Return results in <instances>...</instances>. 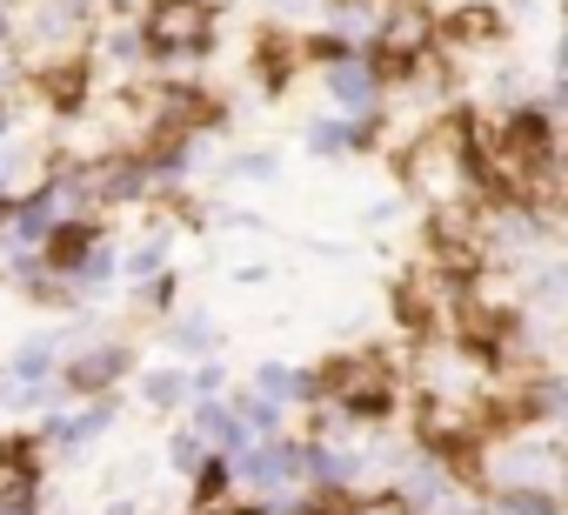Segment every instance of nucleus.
Returning <instances> with one entry per match:
<instances>
[{"label": "nucleus", "instance_id": "nucleus-1", "mask_svg": "<svg viewBox=\"0 0 568 515\" xmlns=\"http://www.w3.org/2000/svg\"><path fill=\"white\" fill-rule=\"evenodd\" d=\"M402 181L428 201V208H475L481 194V161L468 148L462 121H435L402 148Z\"/></svg>", "mask_w": 568, "mask_h": 515}, {"label": "nucleus", "instance_id": "nucleus-2", "mask_svg": "<svg viewBox=\"0 0 568 515\" xmlns=\"http://www.w3.org/2000/svg\"><path fill=\"white\" fill-rule=\"evenodd\" d=\"M315 388H322V402H342V408H355V415H382V408L395 402V368H388L375 349H355V355H335V362L315 375Z\"/></svg>", "mask_w": 568, "mask_h": 515}, {"label": "nucleus", "instance_id": "nucleus-3", "mask_svg": "<svg viewBox=\"0 0 568 515\" xmlns=\"http://www.w3.org/2000/svg\"><path fill=\"white\" fill-rule=\"evenodd\" d=\"M148 54H201L214 41V0H148Z\"/></svg>", "mask_w": 568, "mask_h": 515}, {"label": "nucleus", "instance_id": "nucleus-4", "mask_svg": "<svg viewBox=\"0 0 568 515\" xmlns=\"http://www.w3.org/2000/svg\"><path fill=\"white\" fill-rule=\"evenodd\" d=\"M322 88H328V101H335V114H348V121H382V101H388V81L375 74V61L368 54H335V61H322Z\"/></svg>", "mask_w": 568, "mask_h": 515}, {"label": "nucleus", "instance_id": "nucleus-5", "mask_svg": "<svg viewBox=\"0 0 568 515\" xmlns=\"http://www.w3.org/2000/svg\"><path fill=\"white\" fill-rule=\"evenodd\" d=\"M28 34H34V48H81L94 34V0H41Z\"/></svg>", "mask_w": 568, "mask_h": 515}, {"label": "nucleus", "instance_id": "nucleus-6", "mask_svg": "<svg viewBox=\"0 0 568 515\" xmlns=\"http://www.w3.org/2000/svg\"><path fill=\"white\" fill-rule=\"evenodd\" d=\"M34 495H41V455H34V442L0 435V508H8V502H34Z\"/></svg>", "mask_w": 568, "mask_h": 515}, {"label": "nucleus", "instance_id": "nucleus-7", "mask_svg": "<svg viewBox=\"0 0 568 515\" xmlns=\"http://www.w3.org/2000/svg\"><path fill=\"white\" fill-rule=\"evenodd\" d=\"M121 368H128V349H121V342H94V349H81V355L68 362V388H74V395H101V388L121 382Z\"/></svg>", "mask_w": 568, "mask_h": 515}, {"label": "nucleus", "instance_id": "nucleus-8", "mask_svg": "<svg viewBox=\"0 0 568 515\" xmlns=\"http://www.w3.org/2000/svg\"><path fill=\"white\" fill-rule=\"evenodd\" d=\"M34 81H41V94L54 108H81L88 101V61H74V54H54L48 68H34Z\"/></svg>", "mask_w": 568, "mask_h": 515}, {"label": "nucleus", "instance_id": "nucleus-9", "mask_svg": "<svg viewBox=\"0 0 568 515\" xmlns=\"http://www.w3.org/2000/svg\"><path fill=\"white\" fill-rule=\"evenodd\" d=\"M302 141H308V154H348L355 141H368V128L348 121V114H315V121L302 128Z\"/></svg>", "mask_w": 568, "mask_h": 515}, {"label": "nucleus", "instance_id": "nucleus-10", "mask_svg": "<svg viewBox=\"0 0 568 515\" xmlns=\"http://www.w3.org/2000/svg\"><path fill=\"white\" fill-rule=\"evenodd\" d=\"M114 275H121V254H114L108 241H94V248L81 254V262L68 269V282H74L81 295H108V289H114Z\"/></svg>", "mask_w": 568, "mask_h": 515}, {"label": "nucleus", "instance_id": "nucleus-11", "mask_svg": "<svg viewBox=\"0 0 568 515\" xmlns=\"http://www.w3.org/2000/svg\"><path fill=\"white\" fill-rule=\"evenodd\" d=\"M455 48H488L495 34H501V21H495V8H481V0H475V8H455L448 14V28H442Z\"/></svg>", "mask_w": 568, "mask_h": 515}, {"label": "nucleus", "instance_id": "nucleus-12", "mask_svg": "<svg viewBox=\"0 0 568 515\" xmlns=\"http://www.w3.org/2000/svg\"><path fill=\"white\" fill-rule=\"evenodd\" d=\"M302 61H308V41H288V34L261 41V81H267V88H281V81H288Z\"/></svg>", "mask_w": 568, "mask_h": 515}, {"label": "nucleus", "instance_id": "nucleus-13", "mask_svg": "<svg viewBox=\"0 0 568 515\" xmlns=\"http://www.w3.org/2000/svg\"><path fill=\"white\" fill-rule=\"evenodd\" d=\"M254 382H261V395H267V402H281V408H288V402H302V395L315 388V382H308V375H295L288 362H267Z\"/></svg>", "mask_w": 568, "mask_h": 515}, {"label": "nucleus", "instance_id": "nucleus-14", "mask_svg": "<svg viewBox=\"0 0 568 515\" xmlns=\"http://www.w3.org/2000/svg\"><path fill=\"white\" fill-rule=\"evenodd\" d=\"M555 488H495V515H555Z\"/></svg>", "mask_w": 568, "mask_h": 515}, {"label": "nucleus", "instance_id": "nucleus-15", "mask_svg": "<svg viewBox=\"0 0 568 515\" xmlns=\"http://www.w3.org/2000/svg\"><path fill=\"white\" fill-rule=\"evenodd\" d=\"M168 342H174V349H181L187 362H194V355H214V322H207V315H181Z\"/></svg>", "mask_w": 568, "mask_h": 515}, {"label": "nucleus", "instance_id": "nucleus-16", "mask_svg": "<svg viewBox=\"0 0 568 515\" xmlns=\"http://www.w3.org/2000/svg\"><path fill=\"white\" fill-rule=\"evenodd\" d=\"M335 515H415V508L402 502V488H375V495H342Z\"/></svg>", "mask_w": 568, "mask_h": 515}, {"label": "nucleus", "instance_id": "nucleus-17", "mask_svg": "<svg viewBox=\"0 0 568 515\" xmlns=\"http://www.w3.org/2000/svg\"><path fill=\"white\" fill-rule=\"evenodd\" d=\"M141 395H148L154 408H174V402H194V395H187V375H174V368H161V375H148V382H141Z\"/></svg>", "mask_w": 568, "mask_h": 515}, {"label": "nucleus", "instance_id": "nucleus-18", "mask_svg": "<svg viewBox=\"0 0 568 515\" xmlns=\"http://www.w3.org/2000/svg\"><path fill=\"white\" fill-rule=\"evenodd\" d=\"M168 462H174V468H187V475H201V468L214 462V448H207L194 428H181V435H174V448H168Z\"/></svg>", "mask_w": 568, "mask_h": 515}, {"label": "nucleus", "instance_id": "nucleus-19", "mask_svg": "<svg viewBox=\"0 0 568 515\" xmlns=\"http://www.w3.org/2000/svg\"><path fill=\"white\" fill-rule=\"evenodd\" d=\"M541 302L568 309V269H548V275H541Z\"/></svg>", "mask_w": 568, "mask_h": 515}, {"label": "nucleus", "instance_id": "nucleus-20", "mask_svg": "<svg viewBox=\"0 0 568 515\" xmlns=\"http://www.w3.org/2000/svg\"><path fill=\"white\" fill-rule=\"evenodd\" d=\"M234 174H247V181H267V174H274V154H241V161H234Z\"/></svg>", "mask_w": 568, "mask_h": 515}, {"label": "nucleus", "instance_id": "nucleus-21", "mask_svg": "<svg viewBox=\"0 0 568 515\" xmlns=\"http://www.w3.org/2000/svg\"><path fill=\"white\" fill-rule=\"evenodd\" d=\"M0 515H34V502H8V508H0Z\"/></svg>", "mask_w": 568, "mask_h": 515}, {"label": "nucleus", "instance_id": "nucleus-22", "mask_svg": "<svg viewBox=\"0 0 568 515\" xmlns=\"http://www.w3.org/2000/svg\"><path fill=\"white\" fill-rule=\"evenodd\" d=\"M555 515H561V508H555Z\"/></svg>", "mask_w": 568, "mask_h": 515}]
</instances>
